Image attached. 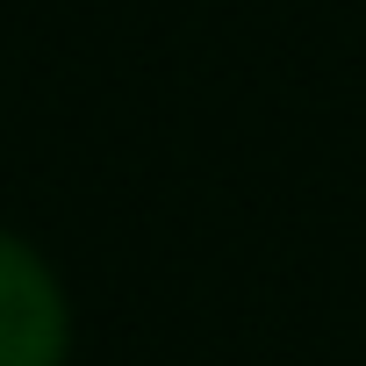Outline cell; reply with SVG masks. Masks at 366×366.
Listing matches in <instances>:
<instances>
[{"label": "cell", "mask_w": 366, "mask_h": 366, "mask_svg": "<svg viewBox=\"0 0 366 366\" xmlns=\"http://www.w3.org/2000/svg\"><path fill=\"white\" fill-rule=\"evenodd\" d=\"M72 352V302L51 259L0 230V366H65Z\"/></svg>", "instance_id": "6da1fadb"}]
</instances>
